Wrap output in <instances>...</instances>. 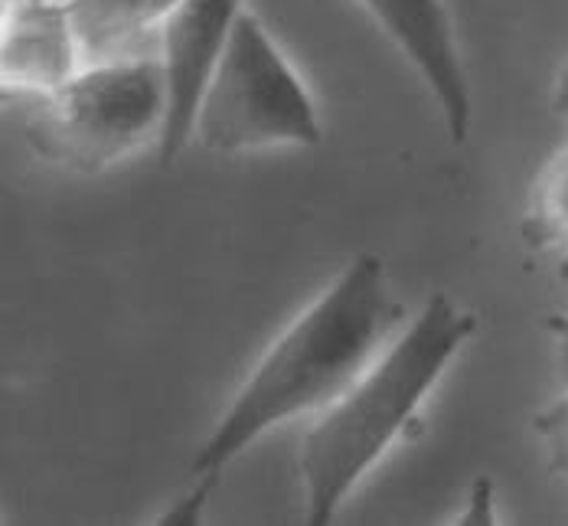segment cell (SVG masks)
<instances>
[{"instance_id":"cell-1","label":"cell","mask_w":568,"mask_h":526,"mask_svg":"<svg viewBox=\"0 0 568 526\" xmlns=\"http://www.w3.org/2000/svg\"><path fill=\"white\" fill-rule=\"evenodd\" d=\"M405 304L376 255H356L262 353L223 418L193 458V474L220 477L255 438L327 409L396 341Z\"/></svg>"},{"instance_id":"cell-3","label":"cell","mask_w":568,"mask_h":526,"mask_svg":"<svg viewBox=\"0 0 568 526\" xmlns=\"http://www.w3.org/2000/svg\"><path fill=\"white\" fill-rule=\"evenodd\" d=\"M168 82L161 59H95L57 92L40 95L27 144L53 168L102 174L164 131Z\"/></svg>"},{"instance_id":"cell-5","label":"cell","mask_w":568,"mask_h":526,"mask_svg":"<svg viewBox=\"0 0 568 526\" xmlns=\"http://www.w3.org/2000/svg\"><path fill=\"white\" fill-rule=\"evenodd\" d=\"M239 13L242 0H183L161 20V65L168 82L161 164H173L196 138L200 105L226 53Z\"/></svg>"},{"instance_id":"cell-12","label":"cell","mask_w":568,"mask_h":526,"mask_svg":"<svg viewBox=\"0 0 568 526\" xmlns=\"http://www.w3.org/2000/svg\"><path fill=\"white\" fill-rule=\"evenodd\" d=\"M457 524H494V490L490 481L480 477L470 494V507L457 517Z\"/></svg>"},{"instance_id":"cell-15","label":"cell","mask_w":568,"mask_h":526,"mask_svg":"<svg viewBox=\"0 0 568 526\" xmlns=\"http://www.w3.org/2000/svg\"><path fill=\"white\" fill-rule=\"evenodd\" d=\"M549 102H552V112H556V115L568 118V59L559 65V72H556V79H552V95H549Z\"/></svg>"},{"instance_id":"cell-14","label":"cell","mask_w":568,"mask_h":526,"mask_svg":"<svg viewBox=\"0 0 568 526\" xmlns=\"http://www.w3.org/2000/svg\"><path fill=\"white\" fill-rule=\"evenodd\" d=\"M549 331H552V337H556L559 376H562V383H566V390H568V314H562V317H552V321H549Z\"/></svg>"},{"instance_id":"cell-13","label":"cell","mask_w":568,"mask_h":526,"mask_svg":"<svg viewBox=\"0 0 568 526\" xmlns=\"http://www.w3.org/2000/svg\"><path fill=\"white\" fill-rule=\"evenodd\" d=\"M85 0H0L3 13H20V10H37V13H62V17H75V10Z\"/></svg>"},{"instance_id":"cell-9","label":"cell","mask_w":568,"mask_h":526,"mask_svg":"<svg viewBox=\"0 0 568 526\" xmlns=\"http://www.w3.org/2000/svg\"><path fill=\"white\" fill-rule=\"evenodd\" d=\"M519 235L532 252H568V144L536 174Z\"/></svg>"},{"instance_id":"cell-7","label":"cell","mask_w":568,"mask_h":526,"mask_svg":"<svg viewBox=\"0 0 568 526\" xmlns=\"http://www.w3.org/2000/svg\"><path fill=\"white\" fill-rule=\"evenodd\" d=\"M82 43L72 17L3 13L0 27V89L3 95H50L82 69Z\"/></svg>"},{"instance_id":"cell-4","label":"cell","mask_w":568,"mask_h":526,"mask_svg":"<svg viewBox=\"0 0 568 526\" xmlns=\"http://www.w3.org/2000/svg\"><path fill=\"white\" fill-rule=\"evenodd\" d=\"M196 141L216 154L321 144V118L301 75L248 10L239 13L200 105Z\"/></svg>"},{"instance_id":"cell-2","label":"cell","mask_w":568,"mask_h":526,"mask_svg":"<svg viewBox=\"0 0 568 526\" xmlns=\"http://www.w3.org/2000/svg\"><path fill=\"white\" fill-rule=\"evenodd\" d=\"M477 317L435 294L369 370L304 432L297 468L307 524H331L349 490L402 435L435 383L474 337Z\"/></svg>"},{"instance_id":"cell-8","label":"cell","mask_w":568,"mask_h":526,"mask_svg":"<svg viewBox=\"0 0 568 526\" xmlns=\"http://www.w3.org/2000/svg\"><path fill=\"white\" fill-rule=\"evenodd\" d=\"M183 0H85L72 23L85 59H102L109 50L141 37Z\"/></svg>"},{"instance_id":"cell-10","label":"cell","mask_w":568,"mask_h":526,"mask_svg":"<svg viewBox=\"0 0 568 526\" xmlns=\"http://www.w3.org/2000/svg\"><path fill=\"white\" fill-rule=\"evenodd\" d=\"M532 432L546 445L549 468L556 471V474H562V477H568V390L559 399H552L546 409L536 412Z\"/></svg>"},{"instance_id":"cell-11","label":"cell","mask_w":568,"mask_h":526,"mask_svg":"<svg viewBox=\"0 0 568 526\" xmlns=\"http://www.w3.org/2000/svg\"><path fill=\"white\" fill-rule=\"evenodd\" d=\"M216 481H220V477H206V484H203V487H196L186 500H180L168 517H161V524L164 526L196 524V520H200V510H203V504H206V494H210V487H213Z\"/></svg>"},{"instance_id":"cell-6","label":"cell","mask_w":568,"mask_h":526,"mask_svg":"<svg viewBox=\"0 0 568 526\" xmlns=\"http://www.w3.org/2000/svg\"><path fill=\"white\" fill-rule=\"evenodd\" d=\"M432 89L455 144L470 131V85L445 0H356Z\"/></svg>"},{"instance_id":"cell-16","label":"cell","mask_w":568,"mask_h":526,"mask_svg":"<svg viewBox=\"0 0 568 526\" xmlns=\"http://www.w3.org/2000/svg\"><path fill=\"white\" fill-rule=\"evenodd\" d=\"M559 279H562V282H568V252L562 255V262H559Z\"/></svg>"}]
</instances>
